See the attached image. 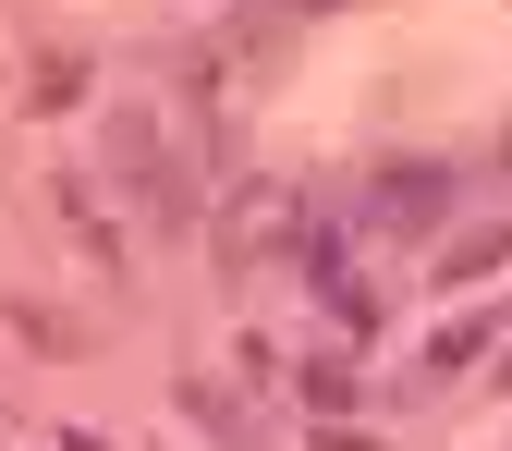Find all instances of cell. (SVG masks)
<instances>
[{
	"label": "cell",
	"instance_id": "cell-6",
	"mask_svg": "<svg viewBox=\"0 0 512 451\" xmlns=\"http://www.w3.org/2000/svg\"><path fill=\"white\" fill-rule=\"evenodd\" d=\"M183 403H196V427H208V439H244V415H232V391H208V378H196V391H183Z\"/></svg>",
	"mask_w": 512,
	"mask_h": 451
},
{
	"label": "cell",
	"instance_id": "cell-4",
	"mask_svg": "<svg viewBox=\"0 0 512 451\" xmlns=\"http://www.w3.org/2000/svg\"><path fill=\"white\" fill-rule=\"evenodd\" d=\"M256 244H305V208L281 196V183H256V196L232 208V256H256Z\"/></svg>",
	"mask_w": 512,
	"mask_h": 451
},
{
	"label": "cell",
	"instance_id": "cell-7",
	"mask_svg": "<svg viewBox=\"0 0 512 451\" xmlns=\"http://www.w3.org/2000/svg\"><path fill=\"white\" fill-rule=\"evenodd\" d=\"M293 13H330V0H293Z\"/></svg>",
	"mask_w": 512,
	"mask_h": 451
},
{
	"label": "cell",
	"instance_id": "cell-3",
	"mask_svg": "<svg viewBox=\"0 0 512 451\" xmlns=\"http://www.w3.org/2000/svg\"><path fill=\"white\" fill-rule=\"evenodd\" d=\"M305 256H317V305H330L342 330H378V293L354 281V256H342V244H317V232H305Z\"/></svg>",
	"mask_w": 512,
	"mask_h": 451
},
{
	"label": "cell",
	"instance_id": "cell-1",
	"mask_svg": "<svg viewBox=\"0 0 512 451\" xmlns=\"http://www.w3.org/2000/svg\"><path fill=\"white\" fill-rule=\"evenodd\" d=\"M439 208H452V171H439V159H391L366 183V220L378 232H439Z\"/></svg>",
	"mask_w": 512,
	"mask_h": 451
},
{
	"label": "cell",
	"instance_id": "cell-2",
	"mask_svg": "<svg viewBox=\"0 0 512 451\" xmlns=\"http://www.w3.org/2000/svg\"><path fill=\"white\" fill-rule=\"evenodd\" d=\"M110 159H122V171L147 183V208H159V220H183V208H196V196H183V171H171V147H159V122H147V110H122V122H110Z\"/></svg>",
	"mask_w": 512,
	"mask_h": 451
},
{
	"label": "cell",
	"instance_id": "cell-8",
	"mask_svg": "<svg viewBox=\"0 0 512 451\" xmlns=\"http://www.w3.org/2000/svg\"><path fill=\"white\" fill-rule=\"evenodd\" d=\"M74 451H110V439H74Z\"/></svg>",
	"mask_w": 512,
	"mask_h": 451
},
{
	"label": "cell",
	"instance_id": "cell-5",
	"mask_svg": "<svg viewBox=\"0 0 512 451\" xmlns=\"http://www.w3.org/2000/svg\"><path fill=\"white\" fill-rule=\"evenodd\" d=\"M500 256H512V220H476V232H452V244H439V281H488Z\"/></svg>",
	"mask_w": 512,
	"mask_h": 451
}]
</instances>
